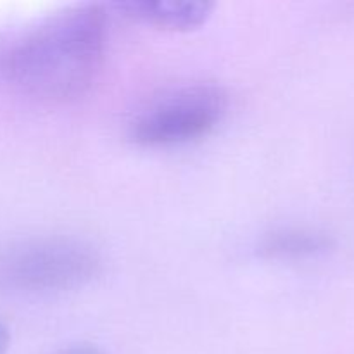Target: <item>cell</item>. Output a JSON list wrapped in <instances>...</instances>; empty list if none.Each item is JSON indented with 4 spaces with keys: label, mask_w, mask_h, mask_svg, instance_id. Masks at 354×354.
<instances>
[{
    "label": "cell",
    "mask_w": 354,
    "mask_h": 354,
    "mask_svg": "<svg viewBox=\"0 0 354 354\" xmlns=\"http://www.w3.org/2000/svg\"><path fill=\"white\" fill-rule=\"evenodd\" d=\"M228 93L214 83L171 88L145 104L128 124L133 144L168 149L209 135L228 113Z\"/></svg>",
    "instance_id": "3"
},
{
    "label": "cell",
    "mask_w": 354,
    "mask_h": 354,
    "mask_svg": "<svg viewBox=\"0 0 354 354\" xmlns=\"http://www.w3.org/2000/svg\"><path fill=\"white\" fill-rule=\"evenodd\" d=\"M109 21L102 6L82 3L50 14L7 54V75L26 95L71 102L85 95L106 61Z\"/></svg>",
    "instance_id": "1"
},
{
    "label": "cell",
    "mask_w": 354,
    "mask_h": 354,
    "mask_svg": "<svg viewBox=\"0 0 354 354\" xmlns=\"http://www.w3.org/2000/svg\"><path fill=\"white\" fill-rule=\"evenodd\" d=\"M55 354H104L100 351L99 348L95 346H90V344H78V346H73V348L64 349V351H59Z\"/></svg>",
    "instance_id": "6"
},
{
    "label": "cell",
    "mask_w": 354,
    "mask_h": 354,
    "mask_svg": "<svg viewBox=\"0 0 354 354\" xmlns=\"http://www.w3.org/2000/svg\"><path fill=\"white\" fill-rule=\"evenodd\" d=\"M113 7L128 19L178 33L199 30L214 10V3L203 0H124Z\"/></svg>",
    "instance_id": "4"
},
{
    "label": "cell",
    "mask_w": 354,
    "mask_h": 354,
    "mask_svg": "<svg viewBox=\"0 0 354 354\" xmlns=\"http://www.w3.org/2000/svg\"><path fill=\"white\" fill-rule=\"evenodd\" d=\"M102 259L86 242L45 237L0 252V287L21 294H59L82 289L99 277Z\"/></svg>",
    "instance_id": "2"
},
{
    "label": "cell",
    "mask_w": 354,
    "mask_h": 354,
    "mask_svg": "<svg viewBox=\"0 0 354 354\" xmlns=\"http://www.w3.org/2000/svg\"><path fill=\"white\" fill-rule=\"evenodd\" d=\"M10 348V332L3 322H0V354H7Z\"/></svg>",
    "instance_id": "7"
},
{
    "label": "cell",
    "mask_w": 354,
    "mask_h": 354,
    "mask_svg": "<svg viewBox=\"0 0 354 354\" xmlns=\"http://www.w3.org/2000/svg\"><path fill=\"white\" fill-rule=\"evenodd\" d=\"M332 248L328 235L308 228H282L266 235L261 242V252L272 259L317 258Z\"/></svg>",
    "instance_id": "5"
}]
</instances>
